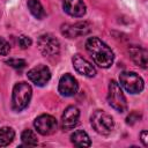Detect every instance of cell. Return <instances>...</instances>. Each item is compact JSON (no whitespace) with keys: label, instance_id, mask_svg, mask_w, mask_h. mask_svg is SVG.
Returning a JSON list of instances; mask_svg holds the SVG:
<instances>
[{"label":"cell","instance_id":"ac0fdd59","mask_svg":"<svg viewBox=\"0 0 148 148\" xmlns=\"http://www.w3.org/2000/svg\"><path fill=\"white\" fill-rule=\"evenodd\" d=\"M21 140H22V146H37L38 143V140H37V136L35 134L34 131L31 130H24L21 134Z\"/></svg>","mask_w":148,"mask_h":148},{"label":"cell","instance_id":"30bf717a","mask_svg":"<svg viewBox=\"0 0 148 148\" xmlns=\"http://www.w3.org/2000/svg\"><path fill=\"white\" fill-rule=\"evenodd\" d=\"M77 89H79V83L73 75L67 73L60 77L59 86H58V90L60 95L65 97H71L77 92Z\"/></svg>","mask_w":148,"mask_h":148},{"label":"cell","instance_id":"52a82bcc","mask_svg":"<svg viewBox=\"0 0 148 148\" xmlns=\"http://www.w3.org/2000/svg\"><path fill=\"white\" fill-rule=\"evenodd\" d=\"M91 24L89 22H76L74 24H62L60 28L61 34L67 38H77L81 36H86L90 32Z\"/></svg>","mask_w":148,"mask_h":148},{"label":"cell","instance_id":"277c9868","mask_svg":"<svg viewBox=\"0 0 148 148\" xmlns=\"http://www.w3.org/2000/svg\"><path fill=\"white\" fill-rule=\"evenodd\" d=\"M108 103L111 108H113L116 111L123 113L127 111V101L126 97L119 86L114 80H111L109 83V90H108Z\"/></svg>","mask_w":148,"mask_h":148},{"label":"cell","instance_id":"4fadbf2b","mask_svg":"<svg viewBox=\"0 0 148 148\" xmlns=\"http://www.w3.org/2000/svg\"><path fill=\"white\" fill-rule=\"evenodd\" d=\"M62 8L73 17H82L86 14V5L83 0H64Z\"/></svg>","mask_w":148,"mask_h":148},{"label":"cell","instance_id":"ffe728a7","mask_svg":"<svg viewBox=\"0 0 148 148\" xmlns=\"http://www.w3.org/2000/svg\"><path fill=\"white\" fill-rule=\"evenodd\" d=\"M141 113H139L138 111H133V112H131L128 116H127V118H126V124L127 125H134L136 121H140L141 120Z\"/></svg>","mask_w":148,"mask_h":148},{"label":"cell","instance_id":"ba28073f","mask_svg":"<svg viewBox=\"0 0 148 148\" xmlns=\"http://www.w3.org/2000/svg\"><path fill=\"white\" fill-rule=\"evenodd\" d=\"M34 126H35L36 131L39 134L50 135V134H53L57 131L58 121L56 120L54 117H52L50 114H40L35 119Z\"/></svg>","mask_w":148,"mask_h":148},{"label":"cell","instance_id":"44dd1931","mask_svg":"<svg viewBox=\"0 0 148 148\" xmlns=\"http://www.w3.org/2000/svg\"><path fill=\"white\" fill-rule=\"evenodd\" d=\"M10 51V45L9 43L3 38V37H0V54L1 56H7Z\"/></svg>","mask_w":148,"mask_h":148},{"label":"cell","instance_id":"7c38bea8","mask_svg":"<svg viewBox=\"0 0 148 148\" xmlns=\"http://www.w3.org/2000/svg\"><path fill=\"white\" fill-rule=\"evenodd\" d=\"M72 62H73V67L75 68V71L77 73H80L81 75H84L88 77H92L96 75V68L92 66V64H90L82 56H80V54L73 56Z\"/></svg>","mask_w":148,"mask_h":148},{"label":"cell","instance_id":"8fae6325","mask_svg":"<svg viewBox=\"0 0 148 148\" xmlns=\"http://www.w3.org/2000/svg\"><path fill=\"white\" fill-rule=\"evenodd\" d=\"M79 118H80V110L74 105L67 106L65 109L62 116H61V127H62V130H65V131L73 130L77 125Z\"/></svg>","mask_w":148,"mask_h":148},{"label":"cell","instance_id":"9a60e30c","mask_svg":"<svg viewBox=\"0 0 148 148\" xmlns=\"http://www.w3.org/2000/svg\"><path fill=\"white\" fill-rule=\"evenodd\" d=\"M71 141L76 147H89L91 145L89 135L84 131H82V130H77L74 133H72Z\"/></svg>","mask_w":148,"mask_h":148},{"label":"cell","instance_id":"d6986e66","mask_svg":"<svg viewBox=\"0 0 148 148\" xmlns=\"http://www.w3.org/2000/svg\"><path fill=\"white\" fill-rule=\"evenodd\" d=\"M6 64H8L10 67H13L15 69H22L25 67V61L23 59H18V58H9L6 60Z\"/></svg>","mask_w":148,"mask_h":148},{"label":"cell","instance_id":"7402d4cb","mask_svg":"<svg viewBox=\"0 0 148 148\" xmlns=\"http://www.w3.org/2000/svg\"><path fill=\"white\" fill-rule=\"evenodd\" d=\"M17 43H18V46H20L21 49H27V47H29V46L31 45V43H32V42H31L30 37L22 35V36H20V37H18Z\"/></svg>","mask_w":148,"mask_h":148},{"label":"cell","instance_id":"603a6c76","mask_svg":"<svg viewBox=\"0 0 148 148\" xmlns=\"http://www.w3.org/2000/svg\"><path fill=\"white\" fill-rule=\"evenodd\" d=\"M147 135H148V132H147L146 130H143V131L140 133V140H141V142H142V145H143L145 147L148 146V139H147Z\"/></svg>","mask_w":148,"mask_h":148},{"label":"cell","instance_id":"2e32d148","mask_svg":"<svg viewBox=\"0 0 148 148\" xmlns=\"http://www.w3.org/2000/svg\"><path fill=\"white\" fill-rule=\"evenodd\" d=\"M27 5H28V8H29L30 13L37 20H42V18L45 17V15H46L45 10H44V8H43V6H42L39 0H28Z\"/></svg>","mask_w":148,"mask_h":148},{"label":"cell","instance_id":"9c48e42d","mask_svg":"<svg viewBox=\"0 0 148 148\" xmlns=\"http://www.w3.org/2000/svg\"><path fill=\"white\" fill-rule=\"evenodd\" d=\"M28 79L38 87H44L51 79V72L45 65H37L28 71Z\"/></svg>","mask_w":148,"mask_h":148},{"label":"cell","instance_id":"8992f818","mask_svg":"<svg viewBox=\"0 0 148 148\" xmlns=\"http://www.w3.org/2000/svg\"><path fill=\"white\" fill-rule=\"evenodd\" d=\"M37 45H38L40 53L44 57L50 58V57H56L59 54L60 43L54 36H52L50 34H44V35L39 36V38L37 40Z\"/></svg>","mask_w":148,"mask_h":148},{"label":"cell","instance_id":"5b68a950","mask_svg":"<svg viewBox=\"0 0 148 148\" xmlns=\"http://www.w3.org/2000/svg\"><path fill=\"white\" fill-rule=\"evenodd\" d=\"M120 86L130 94H139L143 90L145 83L142 77L135 72H123L119 75Z\"/></svg>","mask_w":148,"mask_h":148},{"label":"cell","instance_id":"5bb4252c","mask_svg":"<svg viewBox=\"0 0 148 148\" xmlns=\"http://www.w3.org/2000/svg\"><path fill=\"white\" fill-rule=\"evenodd\" d=\"M128 52H130V56L132 58V60L141 68L146 69L147 68V64H148V53H147V50L141 47V46H136V45H133L128 49Z\"/></svg>","mask_w":148,"mask_h":148},{"label":"cell","instance_id":"3957f363","mask_svg":"<svg viewBox=\"0 0 148 148\" xmlns=\"http://www.w3.org/2000/svg\"><path fill=\"white\" fill-rule=\"evenodd\" d=\"M90 124L92 128L101 135H108L114 127L113 118L103 110H96L90 117Z\"/></svg>","mask_w":148,"mask_h":148},{"label":"cell","instance_id":"6da1fadb","mask_svg":"<svg viewBox=\"0 0 148 148\" xmlns=\"http://www.w3.org/2000/svg\"><path fill=\"white\" fill-rule=\"evenodd\" d=\"M86 49L94 62L102 68H109L114 60L112 50L98 37H90L86 42Z\"/></svg>","mask_w":148,"mask_h":148},{"label":"cell","instance_id":"7a4b0ae2","mask_svg":"<svg viewBox=\"0 0 148 148\" xmlns=\"http://www.w3.org/2000/svg\"><path fill=\"white\" fill-rule=\"evenodd\" d=\"M32 89L31 86L27 82H18L13 88V95H12V106L14 111H22L24 110L31 99Z\"/></svg>","mask_w":148,"mask_h":148},{"label":"cell","instance_id":"e0dca14e","mask_svg":"<svg viewBox=\"0 0 148 148\" xmlns=\"http://www.w3.org/2000/svg\"><path fill=\"white\" fill-rule=\"evenodd\" d=\"M15 136V132L12 127H2L0 128V147L8 146Z\"/></svg>","mask_w":148,"mask_h":148}]
</instances>
